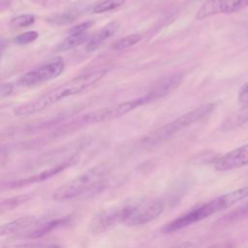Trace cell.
Returning <instances> with one entry per match:
<instances>
[{
  "label": "cell",
  "instance_id": "obj_9",
  "mask_svg": "<svg viewBox=\"0 0 248 248\" xmlns=\"http://www.w3.org/2000/svg\"><path fill=\"white\" fill-rule=\"evenodd\" d=\"M165 203L161 199H145L125 225L130 227L142 226L155 220L164 210Z\"/></svg>",
  "mask_w": 248,
  "mask_h": 248
},
{
  "label": "cell",
  "instance_id": "obj_19",
  "mask_svg": "<svg viewBox=\"0 0 248 248\" xmlns=\"http://www.w3.org/2000/svg\"><path fill=\"white\" fill-rule=\"evenodd\" d=\"M90 39V36L85 32L82 34H75V35H69L67 38H65L56 47L58 51H65L72 48H75L83 43H87Z\"/></svg>",
  "mask_w": 248,
  "mask_h": 248
},
{
  "label": "cell",
  "instance_id": "obj_4",
  "mask_svg": "<svg viewBox=\"0 0 248 248\" xmlns=\"http://www.w3.org/2000/svg\"><path fill=\"white\" fill-rule=\"evenodd\" d=\"M144 200V198H132L100 211L90 221L88 231L92 234H100L120 224H126Z\"/></svg>",
  "mask_w": 248,
  "mask_h": 248
},
{
  "label": "cell",
  "instance_id": "obj_29",
  "mask_svg": "<svg viewBox=\"0 0 248 248\" xmlns=\"http://www.w3.org/2000/svg\"><path fill=\"white\" fill-rule=\"evenodd\" d=\"M235 247V243L232 240H227V241H223V242H218V243H214L210 246H208L207 248H234Z\"/></svg>",
  "mask_w": 248,
  "mask_h": 248
},
{
  "label": "cell",
  "instance_id": "obj_12",
  "mask_svg": "<svg viewBox=\"0 0 248 248\" xmlns=\"http://www.w3.org/2000/svg\"><path fill=\"white\" fill-rule=\"evenodd\" d=\"M182 80V74H173L171 76L165 77L162 79L158 80L145 96L148 99L149 103L164 98L170 92H172L175 88H177L181 84Z\"/></svg>",
  "mask_w": 248,
  "mask_h": 248
},
{
  "label": "cell",
  "instance_id": "obj_14",
  "mask_svg": "<svg viewBox=\"0 0 248 248\" xmlns=\"http://www.w3.org/2000/svg\"><path fill=\"white\" fill-rule=\"evenodd\" d=\"M119 28V22L118 21H111L108 24L105 25L100 30L96 31L88 40L86 45V50L87 51H94L97 49L101 44H103L106 40L110 38Z\"/></svg>",
  "mask_w": 248,
  "mask_h": 248
},
{
  "label": "cell",
  "instance_id": "obj_30",
  "mask_svg": "<svg viewBox=\"0 0 248 248\" xmlns=\"http://www.w3.org/2000/svg\"><path fill=\"white\" fill-rule=\"evenodd\" d=\"M191 243L190 242H183V243H180V244H177L171 248H190L191 247Z\"/></svg>",
  "mask_w": 248,
  "mask_h": 248
},
{
  "label": "cell",
  "instance_id": "obj_22",
  "mask_svg": "<svg viewBox=\"0 0 248 248\" xmlns=\"http://www.w3.org/2000/svg\"><path fill=\"white\" fill-rule=\"evenodd\" d=\"M141 35L140 34H131L124 38H121L117 42H115L112 46V48L115 50H123L132 46H135L141 40Z\"/></svg>",
  "mask_w": 248,
  "mask_h": 248
},
{
  "label": "cell",
  "instance_id": "obj_21",
  "mask_svg": "<svg viewBox=\"0 0 248 248\" xmlns=\"http://www.w3.org/2000/svg\"><path fill=\"white\" fill-rule=\"evenodd\" d=\"M125 2L126 0H103L93 7L92 12L95 14L109 12L122 6Z\"/></svg>",
  "mask_w": 248,
  "mask_h": 248
},
{
  "label": "cell",
  "instance_id": "obj_27",
  "mask_svg": "<svg viewBox=\"0 0 248 248\" xmlns=\"http://www.w3.org/2000/svg\"><path fill=\"white\" fill-rule=\"evenodd\" d=\"M238 101L243 105L248 104V81L240 87L238 91Z\"/></svg>",
  "mask_w": 248,
  "mask_h": 248
},
{
  "label": "cell",
  "instance_id": "obj_10",
  "mask_svg": "<svg viewBox=\"0 0 248 248\" xmlns=\"http://www.w3.org/2000/svg\"><path fill=\"white\" fill-rule=\"evenodd\" d=\"M248 6V0H208L198 11L197 19L219 15L230 14L242 10Z\"/></svg>",
  "mask_w": 248,
  "mask_h": 248
},
{
  "label": "cell",
  "instance_id": "obj_24",
  "mask_svg": "<svg viewBox=\"0 0 248 248\" xmlns=\"http://www.w3.org/2000/svg\"><path fill=\"white\" fill-rule=\"evenodd\" d=\"M76 16H77L74 13L66 12V13L57 14V15L49 17L47 19V21L52 23V24H56V25H64V24H67V23H70V22L74 21Z\"/></svg>",
  "mask_w": 248,
  "mask_h": 248
},
{
  "label": "cell",
  "instance_id": "obj_15",
  "mask_svg": "<svg viewBox=\"0 0 248 248\" xmlns=\"http://www.w3.org/2000/svg\"><path fill=\"white\" fill-rule=\"evenodd\" d=\"M248 197V186L241 187L231 191L229 193L223 194L216 198L217 202L220 206V210H224L232 207L237 202H240Z\"/></svg>",
  "mask_w": 248,
  "mask_h": 248
},
{
  "label": "cell",
  "instance_id": "obj_16",
  "mask_svg": "<svg viewBox=\"0 0 248 248\" xmlns=\"http://www.w3.org/2000/svg\"><path fill=\"white\" fill-rule=\"evenodd\" d=\"M247 218H248V202H245L244 204L236 207L235 209L230 211L229 213H227L226 215L218 219L215 222L214 227L222 228V227L230 226Z\"/></svg>",
  "mask_w": 248,
  "mask_h": 248
},
{
  "label": "cell",
  "instance_id": "obj_23",
  "mask_svg": "<svg viewBox=\"0 0 248 248\" xmlns=\"http://www.w3.org/2000/svg\"><path fill=\"white\" fill-rule=\"evenodd\" d=\"M35 21V16L31 14H25V15H20L17 16L10 21V26L12 28H21V27H26L34 23Z\"/></svg>",
  "mask_w": 248,
  "mask_h": 248
},
{
  "label": "cell",
  "instance_id": "obj_1",
  "mask_svg": "<svg viewBox=\"0 0 248 248\" xmlns=\"http://www.w3.org/2000/svg\"><path fill=\"white\" fill-rule=\"evenodd\" d=\"M107 73V69H97L75 77L58 87L43 94L36 100L16 108L14 113L17 117H26L41 112L66 97L78 95L88 90L97 84Z\"/></svg>",
  "mask_w": 248,
  "mask_h": 248
},
{
  "label": "cell",
  "instance_id": "obj_13",
  "mask_svg": "<svg viewBox=\"0 0 248 248\" xmlns=\"http://www.w3.org/2000/svg\"><path fill=\"white\" fill-rule=\"evenodd\" d=\"M40 224V219L34 215H26L16 218L11 222L3 224L0 230L1 236H10L17 233H23V232L35 228Z\"/></svg>",
  "mask_w": 248,
  "mask_h": 248
},
{
  "label": "cell",
  "instance_id": "obj_18",
  "mask_svg": "<svg viewBox=\"0 0 248 248\" xmlns=\"http://www.w3.org/2000/svg\"><path fill=\"white\" fill-rule=\"evenodd\" d=\"M246 122H248V104L244 105L239 110L228 117L223 122L221 129L223 131H230L238 128Z\"/></svg>",
  "mask_w": 248,
  "mask_h": 248
},
{
  "label": "cell",
  "instance_id": "obj_17",
  "mask_svg": "<svg viewBox=\"0 0 248 248\" xmlns=\"http://www.w3.org/2000/svg\"><path fill=\"white\" fill-rule=\"evenodd\" d=\"M68 221L67 217L64 218H60V219H55V220H51V221H47L46 223H42L37 225L35 228H33V230L30 232H27V237L28 238H38L41 237L46 233H48L49 232H51L52 230L63 226L64 224H66Z\"/></svg>",
  "mask_w": 248,
  "mask_h": 248
},
{
  "label": "cell",
  "instance_id": "obj_25",
  "mask_svg": "<svg viewBox=\"0 0 248 248\" xmlns=\"http://www.w3.org/2000/svg\"><path fill=\"white\" fill-rule=\"evenodd\" d=\"M39 37V33L36 31H27L24 32L22 34L17 35L15 38V42L17 45H27L30 44L32 42H34L35 40H37V38Z\"/></svg>",
  "mask_w": 248,
  "mask_h": 248
},
{
  "label": "cell",
  "instance_id": "obj_28",
  "mask_svg": "<svg viewBox=\"0 0 248 248\" xmlns=\"http://www.w3.org/2000/svg\"><path fill=\"white\" fill-rule=\"evenodd\" d=\"M14 90V84L11 82L8 83H3L0 86V96L1 98H6L11 95V93Z\"/></svg>",
  "mask_w": 248,
  "mask_h": 248
},
{
  "label": "cell",
  "instance_id": "obj_20",
  "mask_svg": "<svg viewBox=\"0 0 248 248\" xmlns=\"http://www.w3.org/2000/svg\"><path fill=\"white\" fill-rule=\"evenodd\" d=\"M31 199V195H20V196H16V197H13L10 199H7L5 201L1 202V211H8V210H12L15 207H17L18 205L28 202Z\"/></svg>",
  "mask_w": 248,
  "mask_h": 248
},
{
  "label": "cell",
  "instance_id": "obj_2",
  "mask_svg": "<svg viewBox=\"0 0 248 248\" xmlns=\"http://www.w3.org/2000/svg\"><path fill=\"white\" fill-rule=\"evenodd\" d=\"M109 173L110 167L108 165L95 166L58 187L53 192L52 199L55 201H68L93 192L105 183Z\"/></svg>",
  "mask_w": 248,
  "mask_h": 248
},
{
  "label": "cell",
  "instance_id": "obj_31",
  "mask_svg": "<svg viewBox=\"0 0 248 248\" xmlns=\"http://www.w3.org/2000/svg\"><path fill=\"white\" fill-rule=\"evenodd\" d=\"M37 248H61V247H59L57 245H46V244L40 243Z\"/></svg>",
  "mask_w": 248,
  "mask_h": 248
},
{
  "label": "cell",
  "instance_id": "obj_8",
  "mask_svg": "<svg viewBox=\"0 0 248 248\" xmlns=\"http://www.w3.org/2000/svg\"><path fill=\"white\" fill-rule=\"evenodd\" d=\"M78 156H73L67 159L66 161H63L61 163H58L52 167H49L46 170H41L40 172L34 173L30 176L27 177H22V178H16V180H10L7 181L6 183H3V187H7L9 189H14V188H18V187H23V186H28L30 184H35L39 182H43L45 180H47L58 173L64 171L66 169L70 168L71 166L75 165L78 162Z\"/></svg>",
  "mask_w": 248,
  "mask_h": 248
},
{
  "label": "cell",
  "instance_id": "obj_6",
  "mask_svg": "<svg viewBox=\"0 0 248 248\" xmlns=\"http://www.w3.org/2000/svg\"><path fill=\"white\" fill-rule=\"evenodd\" d=\"M219 212L215 199L195 207L184 214L176 217L172 221L167 223L163 228L162 232L164 233H171L177 231H180L186 227H189L193 224H196L215 213Z\"/></svg>",
  "mask_w": 248,
  "mask_h": 248
},
{
  "label": "cell",
  "instance_id": "obj_3",
  "mask_svg": "<svg viewBox=\"0 0 248 248\" xmlns=\"http://www.w3.org/2000/svg\"><path fill=\"white\" fill-rule=\"evenodd\" d=\"M214 108L215 104L209 103L204 104L191 111H188L187 113L179 116L171 122H169L164 126L154 130L150 134L146 135L141 140L142 146L144 148H153L165 142L182 129L187 128L192 124L198 123L202 119L206 118L208 115L212 113Z\"/></svg>",
  "mask_w": 248,
  "mask_h": 248
},
{
  "label": "cell",
  "instance_id": "obj_26",
  "mask_svg": "<svg viewBox=\"0 0 248 248\" xmlns=\"http://www.w3.org/2000/svg\"><path fill=\"white\" fill-rule=\"evenodd\" d=\"M93 21H85L82 23H79L74 27H72L69 30V34L70 35H75V34H82L85 33L87 29H89L91 27V25H93Z\"/></svg>",
  "mask_w": 248,
  "mask_h": 248
},
{
  "label": "cell",
  "instance_id": "obj_7",
  "mask_svg": "<svg viewBox=\"0 0 248 248\" xmlns=\"http://www.w3.org/2000/svg\"><path fill=\"white\" fill-rule=\"evenodd\" d=\"M65 68L62 58H56L33 70L26 72L18 78V84L22 86H32L59 77Z\"/></svg>",
  "mask_w": 248,
  "mask_h": 248
},
{
  "label": "cell",
  "instance_id": "obj_5",
  "mask_svg": "<svg viewBox=\"0 0 248 248\" xmlns=\"http://www.w3.org/2000/svg\"><path fill=\"white\" fill-rule=\"evenodd\" d=\"M148 103L149 101L146 98V96H142L134 100L126 101L123 103H119L116 105L105 107V108L90 111L84 114L80 118L79 122H81L82 124H95V123L112 120Z\"/></svg>",
  "mask_w": 248,
  "mask_h": 248
},
{
  "label": "cell",
  "instance_id": "obj_11",
  "mask_svg": "<svg viewBox=\"0 0 248 248\" xmlns=\"http://www.w3.org/2000/svg\"><path fill=\"white\" fill-rule=\"evenodd\" d=\"M248 165V143L219 157L214 164L218 171H228Z\"/></svg>",
  "mask_w": 248,
  "mask_h": 248
}]
</instances>
